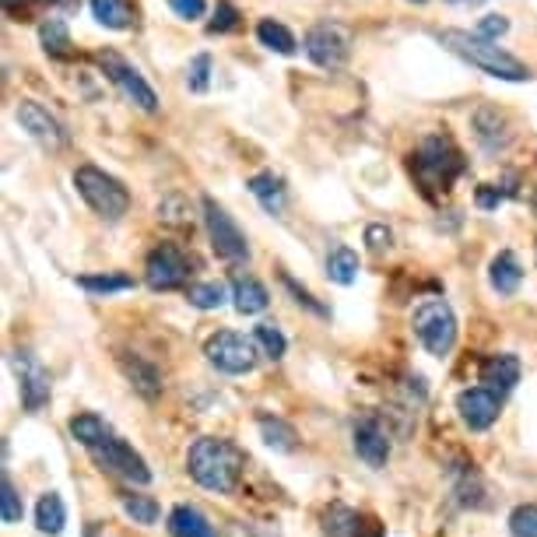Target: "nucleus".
I'll use <instances>...</instances> for the list:
<instances>
[{"mask_svg":"<svg viewBox=\"0 0 537 537\" xmlns=\"http://www.w3.org/2000/svg\"><path fill=\"white\" fill-rule=\"evenodd\" d=\"M208 85H211V57L208 53H197L187 64V88L201 95V92H208Z\"/></svg>","mask_w":537,"mask_h":537,"instance_id":"37","label":"nucleus"},{"mask_svg":"<svg viewBox=\"0 0 537 537\" xmlns=\"http://www.w3.org/2000/svg\"><path fill=\"white\" fill-rule=\"evenodd\" d=\"M351 53V32L337 22H320L306 32V57L323 71H337Z\"/></svg>","mask_w":537,"mask_h":537,"instance_id":"8","label":"nucleus"},{"mask_svg":"<svg viewBox=\"0 0 537 537\" xmlns=\"http://www.w3.org/2000/svg\"><path fill=\"white\" fill-rule=\"evenodd\" d=\"M439 43H443L450 53H457L460 60H467V64H471V67L485 71L488 78L513 81V85H523V81H530V67L523 64L520 57L506 53L499 43H492V39L478 36V32H474V36H471V32L446 29V32H439Z\"/></svg>","mask_w":537,"mask_h":537,"instance_id":"1","label":"nucleus"},{"mask_svg":"<svg viewBox=\"0 0 537 537\" xmlns=\"http://www.w3.org/2000/svg\"><path fill=\"white\" fill-rule=\"evenodd\" d=\"M355 453L366 460L369 467H383L390 460V439L376 418L355 422Z\"/></svg>","mask_w":537,"mask_h":537,"instance_id":"15","label":"nucleus"},{"mask_svg":"<svg viewBox=\"0 0 537 537\" xmlns=\"http://www.w3.org/2000/svg\"><path fill=\"white\" fill-rule=\"evenodd\" d=\"M481 383H485L488 390H495V394H509V390L520 383V358L509 355V351H502V355H492L481 366Z\"/></svg>","mask_w":537,"mask_h":537,"instance_id":"16","label":"nucleus"},{"mask_svg":"<svg viewBox=\"0 0 537 537\" xmlns=\"http://www.w3.org/2000/svg\"><path fill=\"white\" fill-rule=\"evenodd\" d=\"M123 509L134 523H155L158 520V502L151 495H123Z\"/></svg>","mask_w":537,"mask_h":537,"instance_id":"35","label":"nucleus"},{"mask_svg":"<svg viewBox=\"0 0 537 537\" xmlns=\"http://www.w3.org/2000/svg\"><path fill=\"white\" fill-rule=\"evenodd\" d=\"M260 436H264V443L271 446V450H295V429L292 425H285L281 418H260Z\"/></svg>","mask_w":537,"mask_h":537,"instance_id":"29","label":"nucleus"},{"mask_svg":"<svg viewBox=\"0 0 537 537\" xmlns=\"http://www.w3.org/2000/svg\"><path fill=\"white\" fill-rule=\"evenodd\" d=\"M74 187H78V194L85 197L88 208H92L99 218H106V222H120V218L127 215L130 194L120 179L109 176V172L95 169V165H81V169L74 172Z\"/></svg>","mask_w":537,"mask_h":537,"instance_id":"3","label":"nucleus"},{"mask_svg":"<svg viewBox=\"0 0 537 537\" xmlns=\"http://www.w3.org/2000/svg\"><path fill=\"white\" fill-rule=\"evenodd\" d=\"M225 299H229V288L222 281H201V285L190 288V306L197 309H218L225 306Z\"/></svg>","mask_w":537,"mask_h":537,"instance_id":"31","label":"nucleus"},{"mask_svg":"<svg viewBox=\"0 0 537 537\" xmlns=\"http://www.w3.org/2000/svg\"><path fill=\"white\" fill-rule=\"evenodd\" d=\"M67 523V509H64V499H60L57 492L43 495L36 506V527L43 530V534H60Z\"/></svg>","mask_w":537,"mask_h":537,"instance_id":"25","label":"nucleus"},{"mask_svg":"<svg viewBox=\"0 0 537 537\" xmlns=\"http://www.w3.org/2000/svg\"><path fill=\"white\" fill-rule=\"evenodd\" d=\"M78 285L92 295H113L134 288V278H127V274H85V278H78Z\"/></svg>","mask_w":537,"mask_h":537,"instance_id":"30","label":"nucleus"},{"mask_svg":"<svg viewBox=\"0 0 537 537\" xmlns=\"http://www.w3.org/2000/svg\"><path fill=\"white\" fill-rule=\"evenodd\" d=\"M390 229H383V225H369L366 229V243H369V250H387L390 246Z\"/></svg>","mask_w":537,"mask_h":537,"instance_id":"42","label":"nucleus"},{"mask_svg":"<svg viewBox=\"0 0 537 537\" xmlns=\"http://www.w3.org/2000/svg\"><path fill=\"white\" fill-rule=\"evenodd\" d=\"M15 373H18V390H22V404L29 411H39L50 401V373L32 351H15Z\"/></svg>","mask_w":537,"mask_h":537,"instance_id":"12","label":"nucleus"},{"mask_svg":"<svg viewBox=\"0 0 537 537\" xmlns=\"http://www.w3.org/2000/svg\"><path fill=\"white\" fill-rule=\"evenodd\" d=\"M39 43H43V50L50 53V57H71V32H67V25L60 22V18H50V22L39 25Z\"/></svg>","mask_w":537,"mask_h":537,"instance_id":"26","label":"nucleus"},{"mask_svg":"<svg viewBox=\"0 0 537 537\" xmlns=\"http://www.w3.org/2000/svg\"><path fill=\"white\" fill-rule=\"evenodd\" d=\"M18 4H29V0H4V8H18Z\"/></svg>","mask_w":537,"mask_h":537,"instance_id":"44","label":"nucleus"},{"mask_svg":"<svg viewBox=\"0 0 537 537\" xmlns=\"http://www.w3.org/2000/svg\"><path fill=\"white\" fill-rule=\"evenodd\" d=\"M474 134H478V141L485 144L488 151H499V148H506L509 144V123H506V116L499 113V109H492V106H481L478 113H474Z\"/></svg>","mask_w":537,"mask_h":537,"instance_id":"17","label":"nucleus"},{"mask_svg":"<svg viewBox=\"0 0 537 537\" xmlns=\"http://www.w3.org/2000/svg\"><path fill=\"white\" fill-rule=\"evenodd\" d=\"M232 299H236V309L243 316H257V313H264V309H267V288L260 285L257 278H236Z\"/></svg>","mask_w":537,"mask_h":537,"instance_id":"22","label":"nucleus"},{"mask_svg":"<svg viewBox=\"0 0 537 537\" xmlns=\"http://www.w3.org/2000/svg\"><path fill=\"white\" fill-rule=\"evenodd\" d=\"M450 4H460V0H450Z\"/></svg>","mask_w":537,"mask_h":537,"instance_id":"46","label":"nucleus"},{"mask_svg":"<svg viewBox=\"0 0 537 537\" xmlns=\"http://www.w3.org/2000/svg\"><path fill=\"white\" fill-rule=\"evenodd\" d=\"M204 355H208V362L218 373L243 376L257 366V341L236 334V330H218V334H211L208 344H204Z\"/></svg>","mask_w":537,"mask_h":537,"instance_id":"6","label":"nucleus"},{"mask_svg":"<svg viewBox=\"0 0 537 537\" xmlns=\"http://www.w3.org/2000/svg\"><path fill=\"white\" fill-rule=\"evenodd\" d=\"M50 4H53V0H50Z\"/></svg>","mask_w":537,"mask_h":537,"instance_id":"47","label":"nucleus"},{"mask_svg":"<svg viewBox=\"0 0 537 537\" xmlns=\"http://www.w3.org/2000/svg\"><path fill=\"white\" fill-rule=\"evenodd\" d=\"M509 534L513 537H537V506L534 502H523L509 516Z\"/></svg>","mask_w":537,"mask_h":537,"instance_id":"36","label":"nucleus"},{"mask_svg":"<svg viewBox=\"0 0 537 537\" xmlns=\"http://www.w3.org/2000/svg\"><path fill=\"white\" fill-rule=\"evenodd\" d=\"M190 478L201 488L218 495H229L239 485V474H243V453L229 443V439H197L187 453Z\"/></svg>","mask_w":537,"mask_h":537,"instance_id":"2","label":"nucleus"},{"mask_svg":"<svg viewBox=\"0 0 537 537\" xmlns=\"http://www.w3.org/2000/svg\"><path fill=\"white\" fill-rule=\"evenodd\" d=\"M92 4V15L99 25H106V29H130V22H134V11H130L127 0H88Z\"/></svg>","mask_w":537,"mask_h":537,"instance_id":"24","label":"nucleus"},{"mask_svg":"<svg viewBox=\"0 0 537 537\" xmlns=\"http://www.w3.org/2000/svg\"><path fill=\"white\" fill-rule=\"evenodd\" d=\"M99 64H102V71L109 74V81H113V85L120 88V92L127 95L137 109H144V113H155L158 95H155V88L141 78V71H137L134 64H127V60H123L120 53H113V50H102Z\"/></svg>","mask_w":537,"mask_h":537,"instance_id":"9","label":"nucleus"},{"mask_svg":"<svg viewBox=\"0 0 537 537\" xmlns=\"http://www.w3.org/2000/svg\"><path fill=\"white\" fill-rule=\"evenodd\" d=\"M187 278H190V260L179 246L162 243L148 253V264H144V281H148V288H155V292H172V288H179Z\"/></svg>","mask_w":537,"mask_h":537,"instance_id":"10","label":"nucleus"},{"mask_svg":"<svg viewBox=\"0 0 537 537\" xmlns=\"http://www.w3.org/2000/svg\"><path fill=\"white\" fill-rule=\"evenodd\" d=\"M92 453H95V460H99L102 467L116 471L120 478L134 481V485H148V481H151V471H148V464H144V457L130 443H123L120 436H109L106 443L95 446Z\"/></svg>","mask_w":537,"mask_h":537,"instance_id":"11","label":"nucleus"},{"mask_svg":"<svg viewBox=\"0 0 537 537\" xmlns=\"http://www.w3.org/2000/svg\"><path fill=\"white\" fill-rule=\"evenodd\" d=\"M250 194L257 197L267 215H281V211H285V201H288L285 179L274 176V172H257V176L250 179Z\"/></svg>","mask_w":537,"mask_h":537,"instance_id":"18","label":"nucleus"},{"mask_svg":"<svg viewBox=\"0 0 537 537\" xmlns=\"http://www.w3.org/2000/svg\"><path fill=\"white\" fill-rule=\"evenodd\" d=\"M327 274H330V281H337V285H351V281L358 278L355 250H348V246H334L330 257H327Z\"/></svg>","mask_w":537,"mask_h":537,"instance_id":"28","label":"nucleus"},{"mask_svg":"<svg viewBox=\"0 0 537 537\" xmlns=\"http://www.w3.org/2000/svg\"><path fill=\"white\" fill-rule=\"evenodd\" d=\"M488 281L499 295H513L523 281V271H520V260L513 257L509 250H502L499 257L488 264Z\"/></svg>","mask_w":537,"mask_h":537,"instance_id":"19","label":"nucleus"},{"mask_svg":"<svg viewBox=\"0 0 537 537\" xmlns=\"http://www.w3.org/2000/svg\"><path fill=\"white\" fill-rule=\"evenodd\" d=\"M71 436L78 439L85 450H95V446H102L109 436H113V429H109L99 415H74L71 418Z\"/></svg>","mask_w":537,"mask_h":537,"instance_id":"23","label":"nucleus"},{"mask_svg":"<svg viewBox=\"0 0 537 537\" xmlns=\"http://www.w3.org/2000/svg\"><path fill=\"white\" fill-rule=\"evenodd\" d=\"M499 201H502V194H499V187H495V190H488V187H481V190H478V208H485V211H492V208H499Z\"/></svg>","mask_w":537,"mask_h":537,"instance_id":"43","label":"nucleus"},{"mask_svg":"<svg viewBox=\"0 0 537 537\" xmlns=\"http://www.w3.org/2000/svg\"><path fill=\"white\" fill-rule=\"evenodd\" d=\"M123 369H127V376L134 380V387L141 390L144 397L158 394V387H162V383H158V373L148 366V362H141V358H134V362H130V358H123Z\"/></svg>","mask_w":537,"mask_h":537,"instance_id":"32","label":"nucleus"},{"mask_svg":"<svg viewBox=\"0 0 537 537\" xmlns=\"http://www.w3.org/2000/svg\"><path fill=\"white\" fill-rule=\"evenodd\" d=\"M506 32H509V22H506L502 15H485V18L478 22V36L492 39V43H495L499 36H506Z\"/></svg>","mask_w":537,"mask_h":537,"instance_id":"41","label":"nucleus"},{"mask_svg":"<svg viewBox=\"0 0 537 537\" xmlns=\"http://www.w3.org/2000/svg\"><path fill=\"white\" fill-rule=\"evenodd\" d=\"M169 527L176 537H218L215 527L208 523V516L194 506H176L169 516Z\"/></svg>","mask_w":537,"mask_h":537,"instance_id":"20","label":"nucleus"},{"mask_svg":"<svg viewBox=\"0 0 537 537\" xmlns=\"http://www.w3.org/2000/svg\"><path fill=\"white\" fill-rule=\"evenodd\" d=\"M204 208V225H208V236H211V246L222 260L229 264H243L250 260V243H246L243 229L236 225V218L215 201V197H204L201 201Z\"/></svg>","mask_w":537,"mask_h":537,"instance_id":"7","label":"nucleus"},{"mask_svg":"<svg viewBox=\"0 0 537 537\" xmlns=\"http://www.w3.org/2000/svg\"><path fill=\"white\" fill-rule=\"evenodd\" d=\"M18 123H22V130H29V137H36V141L50 151H60L67 144V130L60 127L57 116H50V109H43L39 102L25 99L22 106H18Z\"/></svg>","mask_w":537,"mask_h":537,"instance_id":"14","label":"nucleus"},{"mask_svg":"<svg viewBox=\"0 0 537 537\" xmlns=\"http://www.w3.org/2000/svg\"><path fill=\"white\" fill-rule=\"evenodd\" d=\"M411 4H425V0H411Z\"/></svg>","mask_w":537,"mask_h":537,"instance_id":"45","label":"nucleus"},{"mask_svg":"<svg viewBox=\"0 0 537 537\" xmlns=\"http://www.w3.org/2000/svg\"><path fill=\"white\" fill-rule=\"evenodd\" d=\"M169 8L176 18H183V22H197V18H204V11H208V0H169Z\"/></svg>","mask_w":537,"mask_h":537,"instance_id":"39","label":"nucleus"},{"mask_svg":"<svg viewBox=\"0 0 537 537\" xmlns=\"http://www.w3.org/2000/svg\"><path fill=\"white\" fill-rule=\"evenodd\" d=\"M257 39H260V46H267L271 53H281V57H292V53L299 50L292 29L281 25V22H274V18H264V22L257 25Z\"/></svg>","mask_w":537,"mask_h":537,"instance_id":"21","label":"nucleus"},{"mask_svg":"<svg viewBox=\"0 0 537 537\" xmlns=\"http://www.w3.org/2000/svg\"><path fill=\"white\" fill-rule=\"evenodd\" d=\"M415 172L425 187L450 190L453 179L464 172V158H460L457 144H453L450 137H443V134L425 137L422 148H418V155H415Z\"/></svg>","mask_w":537,"mask_h":537,"instance_id":"5","label":"nucleus"},{"mask_svg":"<svg viewBox=\"0 0 537 537\" xmlns=\"http://www.w3.org/2000/svg\"><path fill=\"white\" fill-rule=\"evenodd\" d=\"M253 341H257L260 348H264V355L274 358V362H278V358L285 355V348H288L285 334H281L274 323H257V327H253Z\"/></svg>","mask_w":537,"mask_h":537,"instance_id":"34","label":"nucleus"},{"mask_svg":"<svg viewBox=\"0 0 537 537\" xmlns=\"http://www.w3.org/2000/svg\"><path fill=\"white\" fill-rule=\"evenodd\" d=\"M281 285L288 288V292L295 295V302H299V306H306V309H313L316 316H327V306H320V302L313 299V295L306 292V288H299L295 285V278H288V274H281Z\"/></svg>","mask_w":537,"mask_h":537,"instance_id":"40","label":"nucleus"},{"mask_svg":"<svg viewBox=\"0 0 537 537\" xmlns=\"http://www.w3.org/2000/svg\"><path fill=\"white\" fill-rule=\"evenodd\" d=\"M239 25V11L232 8L229 0H218V8H215V22L208 25L211 36H222V32H232Z\"/></svg>","mask_w":537,"mask_h":537,"instance_id":"38","label":"nucleus"},{"mask_svg":"<svg viewBox=\"0 0 537 537\" xmlns=\"http://www.w3.org/2000/svg\"><path fill=\"white\" fill-rule=\"evenodd\" d=\"M457 411L464 418V425L471 432H485L488 425H495L502 411V397L488 387H471V390H460L457 397Z\"/></svg>","mask_w":537,"mask_h":537,"instance_id":"13","label":"nucleus"},{"mask_svg":"<svg viewBox=\"0 0 537 537\" xmlns=\"http://www.w3.org/2000/svg\"><path fill=\"white\" fill-rule=\"evenodd\" d=\"M415 337L422 341V348L436 358H446L457 341V316H453L450 302L446 299H425L422 306L411 316Z\"/></svg>","mask_w":537,"mask_h":537,"instance_id":"4","label":"nucleus"},{"mask_svg":"<svg viewBox=\"0 0 537 537\" xmlns=\"http://www.w3.org/2000/svg\"><path fill=\"white\" fill-rule=\"evenodd\" d=\"M323 527H327V537H362V516L348 506H330Z\"/></svg>","mask_w":537,"mask_h":537,"instance_id":"27","label":"nucleus"},{"mask_svg":"<svg viewBox=\"0 0 537 537\" xmlns=\"http://www.w3.org/2000/svg\"><path fill=\"white\" fill-rule=\"evenodd\" d=\"M0 516H4V523H22V516H25L22 495H18L15 481H11L8 474L0 478Z\"/></svg>","mask_w":537,"mask_h":537,"instance_id":"33","label":"nucleus"}]
</instances>
